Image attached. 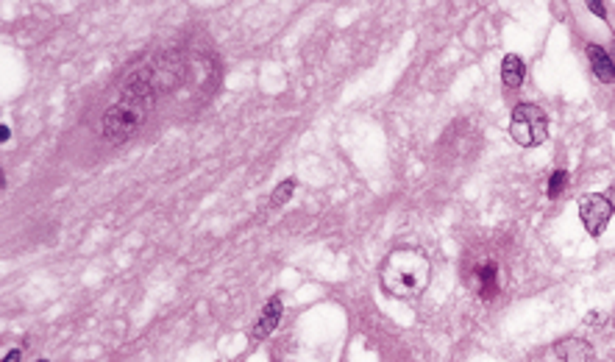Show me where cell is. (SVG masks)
<instances>
[{"label":"cell","mask_w":615,"mask_h":362,"mask_svg":"<svg viewBox=\"0 0 615 362\" xmlns=\"http://www.w3.org/2000/svg\"><path fill=\"white\" fill-rule=\"evenodd\" d=\"M382 290L393 298H415L429 287L432 262L418 248H396L382 262Z\"/></svg>","instance_id":"6da1fadb"},{"label":"cell","mask_w":615,"mask_h":362,"mask_svg":"<svg viewBox=\"0 0 615 362\" xmlns=\"http://www.w3.org/2000/svg\"><path fill=\"white\" fill-rule=\"evenodd\" d=\"M145 92L139 95H129L123 100H117L115 106L106 109L103 115V136L109 142H123L139 129L142 123V115H145Z\"/></svg>","instance_id":"7a4b0ae2"},{"label":"cell","mask_w":615,"mask_h":362,"mask_svg":"<svg viewBox=\"0 0 615 362\" xmlns=\"http://www.w3.org/2000/svg\"><path fill=\"white\" fill-rule=\"evenodd\" d=\"M510 136L521 148H537L549 139V117L534 103H518L510 115Z\"/></svg>","instance_id":"3957f363"},{"label":"cell","mask_w":615,"mask_h":362,"mask_svg":"<svg viewBox=\"0 0 615 362\" xmlns=\"http://www.w3.org/2000/svg\"><path fill=\"white\" fill-rule=\"evenodd\" d=\"M613 212L615 204L602 192H587L579 198V218H582V226L587 228L590 237H599L607 228Z\"/></svg>","instance_id":"277c9868"},{"label":"cell","mask_w":615,"mask_h":362,"mask_svg":"<svg viewBox=\"0 0 615 362\" xmlns=\"http://www.w3.org/2000/svg\"><path fill=\"white\" fill-rule=\"evenodd\" d=\"M281 313H284L281 296H273V298L264 304L262 315H259V320H257V326H254L251 337H254V340H264V337H270V334L276 332V326L281 323Z\"/></svg>","instance_id":"5b68a950"},{"label":"cell","mask_w":615,"mask_h":362,"mask_svg":"<svg viewBox=\"0 0 615 362\" xmlns=\"http://www.w3.org/2000/svg\"><path fill=\"white\" fill-rule=\"evenodd\" d=\"M585 53H587V62H590V67H593V76H596L602 84H613L615 81L613 56H610L602 45H593V42L585 47Z\"/></svg>","instance_id":"8992f818"},{"label":"cell","mask_w":615,"mask_h":362,"mask_svg":"<svg viewBox=\"0 0 615 362\" xmlns=\"http://www.w3.org/2000/svg\"><path fill=\"white\" fill-rule=\"evenodd\" d=\"M554 354L563 362H590L593 360V346L582 337H563V340H557Z\"/></svg>","instance_id":"52a82bcc"},{"label":"cell","mask_w":615,"mask_h":362,"mask_svg":"<svg viewBox=\"0 0 615 362\" xmlns=\"http://www.w3.org/2000/svg\"><path fill=\"white\" fill-rule=\"evenodd\" d=\"M524 81H527V64H524V59L515 56V53L504 56V62H501V84L510 87V90H518Z\"/></svg>","instance_id":"ba28073f"},{"label":"cell","mask_w":615,"mask_h":362,"mask_svg":"<svg viewBox=\"0 0 615 362\" xmlns=\"http://www.w3.org/2000/svg\"><path fill=\"white\" fill-rule=\"evenodd\" d=\"M476 273H479V296H482V298H493L496 290H498V284H496V265L487 262V265L479 268Z\"/></svg>","instance_id":"9c48e42d"},{"label":"cell","mask_w":615,"mask_h":362,"mask_svg":"<svg viewBox=\"0 0 615 362\" xmlns=\"http://www.w3.org/2000/svg\"><path fill=\"white\" fill-rule=\"evenodd\" d=\"M293 192H295V179H284L276 189H273V195H270V206H284V204L293 198Z\"/></svg>","instance_id":"30bf717a"},{"label":"cell","mask_w":615,"mask_h":362,"mask_svg":"<svg viewBox=\"0 0 615 362\" xmlns=\"http://www.w3.org/2000/svg\"><path fill=\"white\" fill-rule=\"evenodd\" d=\"M566 181H568V173H566V170H554L551 179H549V187H546L549 198H557V195L566 189Z\"/></svg>","instance_id":"8fae6325"},{"label":"cell","mask_w":615,"mask_h":362,"mask_svg":"<svg viewBox=\"0 0 615 362\" xmlns=\"http://www.w3.org/2000/svg\"><path fill=\"white\" fill-rule=\"evenodd\" d=\"M585 323H587V326H596V329H602V326L607 323V315H604V313H599V310H590V313L585 315Z\"/></svg>","instance_id":"7c38bea8"},{"label":"cell","mask_w":615,"mask_h":362,"mask_svg":"<svg viewBox=\"0 0 615 362\" xmlns=\"http://www.w3.org/2000/svg\"><path fill=\"white\" fill-rule=\"evenodd\" d=\"M587 8H590V14H596V17L607 20V8H604V3H602V0H590V3H587Z\"/></svg>","instance_id":"4fadbf2b"},{"label":"cell","mask_w":615,"mask_h":362,"mask_svg":"<svg viewBox=\"0 0 615 362\" xmlns=\"http://www.w3.org/2000/svg\"><path fill=\"white\" fill-rule=\"evenodd\" d=\"M3 362H20V349H14V351H8V354L3 357Z\"/></svg>","instance_id":"5bb4252c"},{"label":"cell","mask_w":615,"mask_h":362,"mask_svg":"<svg viewBox=\"0 0 615 362\" xmlns=\"http://www.w3.org/2000/svg\"><path fill=\"white\" fill-rule=\"evenodd\" d=\"M8 136H11L8 126H0V142H8Z\"/></svg>","instance_id":"9a60e30c"},{"label":"cell","mask_w":615,"mask_h":362,"mask_svg":"<svg viewBox=\"0 0 615 362\" xmlns=\"http://www.w3.org/2000/svg\"><path fill=\"white\" fill-rule=\"evenodd\" d=\"M40 362H47V360H40Z\"/></svg>","instance_id":"2e32d148"}]
</instances>
